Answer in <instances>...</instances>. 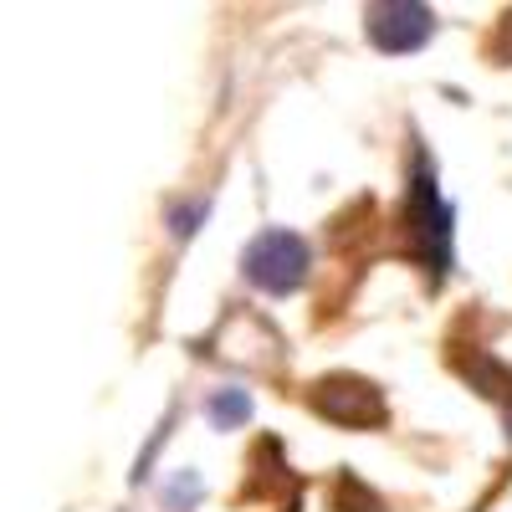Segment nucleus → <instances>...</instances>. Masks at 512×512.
<instances>
[{"label":"nucleus","mask_w":512,"mask_h":512,"mask_svg":"<svg viewBox=\"0 0 512 512\" xmlns=\"http://www.w3.org/2000/svg\"><path fill=\"white\" fill-rule=\"evenodd\" d=\"M205 210H210V200H205V195H200V200H190V205H180L175 216H169V221H175L169 231H175V236H195V221L205 216Z\"/></svg>","instance_id":"423d86ee"},{"label":"nucleus","mask_w":512,"mask_h":512,"mask_svg":"<svg viewBox=\"0 0 512 512\" xmlns=\"http://www.w3.org/2000/svg\"><path fill=\"white\" fill-rule=\"evenodd\" d=\"M308 267H313V251L297 231H262L246 251H241V277L267 292V297H287L308 282Z\"/></svg>","instance_id":"f257e3e1"},{"label":"nucleus","mask_w":512,"mask_h":512,"mask_svg":"<svg viewBox=\"0 0 512 512\" xmlns=\"http://www.w3.org/2000/svg\"><path fill=\"white\" fill-rule=\"evenodd\" d=\"M431 31H436V16L425 6H415V0H395V6L369 11V41L379 52H395V57L420 52L425 41H431Z\"/></svg>","instance_id":"7ed1b4c3"},{"label":"nucleus","mask_w":512,"mask_h":512,"mask_svg":"<svg viewBox=\"0 0 512 512\" xmlns=\"http://www.w3.org/2000/svg\"><path fill=\"white\" fill-rule=\"evenodd\" d=\"M410 216L420 236V256L436 267V277L451 272V205L436 195V175H425V164L415 169V195H410Z\"/></svg>","instance_id":"f03ea898"},{"label":"nucleus","mask_w":512,"mask_h":512,"mask_svg":"<svg viewBox=\"0 0 512 512\" xmlns=\"http://www.w3.org/2000/svg\"><path fill=\"white\" fill-rule=\"evenodd\" d=\"M205 420L216 425V431H236V425L251 420V395L241 384H221V390L205 400Z\"/></svg>","instance_id":"20e7f679"},{"label":"nucleus","mask_w":512,"mask_h":512,"mask_svg":"<svg viewBox=\"0 0 512 512\" xmlns=\"http://www.w3.org/2000/svg\"><path fill=\"white\" fill-rule=\"evenodd\" d=\"M200 497H205V482H200L195 472H180L175 482H169V487H164V507H169V512H180V507L190 512V507H195Z\"/></svg>","instance_id":"39448f33"}]
</instances>
